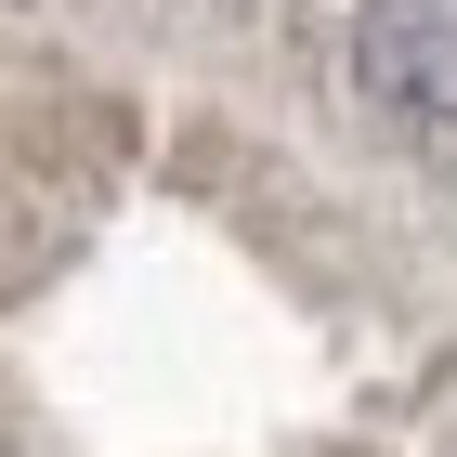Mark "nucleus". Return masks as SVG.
Here are the masks:
<instances>
[{"label": "nucleus", "mask_w": 457, "mask_h": 457, "mask_svg": "<svg viewBox=\"0 0 457 457\" xmlns=\"http://www.w3.org/2000/svg\"><path fill=\"white\" fill-rule=\"evenodd\" d=\"M353 79L379 118H457V0H366Z\"/></svg>", "instance_id": "f257e3e1"}]
</instances>
